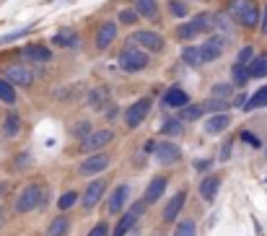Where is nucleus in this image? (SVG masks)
Listing matches in <instances>:
<instances>
[{
    "mask_svg": "<svg viewBox=\"0 0 267 236\" xmlns=\"http://www.w3.org/2000/svg\"><path fill=\"white\" fill-rule=\"evenodd\" d=\"M265 107H267V86L257 88V91L249 96V101H247V107H244V112H254V109H265Z\"/></svg>",
    "mask_w": 267,
    "mask_h": 236,
    "instance_id": "nucleus-29",
    "label": "nucleus"
},
{
    "mask_svg": "<svg viewBox=\"0 0 267 236\" xmlns=\"http://www.w3.org/2000/svg\"><path fill=\"white\" fill-rule=\"evenodd\" d=\"M156 145H158L156 140H145V143H143V153H148V156L156 153Z\"/></svg>",
    "mask_w": 267,
    "mask_h": 236,
    "instance_id": "nucleus-48",
    "label": "nucleus"
},
{
    "mask_svg": "<svg viewBox=\"0 0 267 236\" xmlns=\"http://www.w3.org/2000/svg\"><path fill=\"white\" fill-rule=\"evenodd\" d=\"M29 31H34V24L26 26V29H16V31L5 34V37H0V44H8V42H13V39H21V37H24V34H29Z\"/></svg>",
    "mask_w": 267,
    "mask_h": 236,
    "instance_id": "nucleus-43",
    "label": "nucleus"
},
{
    "mask_svg": "<svg viewBox=\"0 0 267 236\" xmlns=\"http://www.w3.org/2000/svg\"><path fill=\"white\" fill-rule=\"evenodd\" d=\"M117 31H120L117 21H101L99 29H96V37H94V47L96 50H109L114 44V39H117Z\"/></svg>",
    "mask_w": 267,
    "mask_h": 236,
    "instance_id": "nucleus-13",
    "label": "nucleus"
},
{
    "mask_svg": "<svg viewBox=\"0 0 267 236\" xmlns=\"http://www.w3.org/2000/svg\"><path fill=\"white\" fill-rule=\"evenodd\" d=\"M241 140H244V143H249L252 148H262V143H260V138H257V135H252L249 130H241Z\"/></svg>",
    "mask_w": 267,
    "mask_h": 236,
    "instance_id": "nucleus-45",
    "label": "nucleus"
},
{
    "mask_svg": "<svg viewBox=\"0 0 267 236\" xmlns=\"http://www.w3.org/2000/svg\"><path fill=\"white\" fill-rule=\"evenodd\" d=\"M247 101H249L247 96H244V94H239V96L234 99V107H241V109H244V107H247Z\"/></svg>",
    "mask_w": 267,
    "mask_h": 236,
    "instance_id": "nucleus-50",
    "label": "nucleus"
},
{
    "mask_svg": "<svg viewBox=\"0 0 267 236\" xmlns=\"http://www.w3.org/2000/svg\"><path fill=\"white\" fill-rule=\"evenodd\" d=\"M104 115H107L109 119H112V117H117V104H109V109L104 112Z\"/></svg>",
    "mask_w": 267,
    "mask_h": 236,
    "instance_id": "nucleus-51",
    "label": "nucleus"
},
{
    "mask_svg": "<svg viewBox=\"0 0 267 236\" xmlns=\"http://www.w3.org/2000/svg\"><path fill=\"white\" fill-rule=\"evenodd\" d=\"M174 236H197V223L192 218H182L174 229Z\"/></svg>",
    "mask_w": 267,
    "mask_h": 236,
    "instance_id": "nucleus-34",
    "label": "nucleus"
},
{
    "mask_svg": "<svg viewBox=\"0 0 267 236\" xmlns=\"http://www.w3.org/2000/svg\"><path fill=\"white\" fill-rule=\"evenodd\" d=\"M265 182H267V177H265Z\"/></svg>",
    "mask_w": 267,
    "mask_h": 236,
    "instance_id": "nucleus-53",
    "label": "nucleus"
},
{
    "mask_svg": "<svg viewBox=\"0 0 267 236\" xmlns=\"http://www.w3.org/2000/svg\"><path fill=\"white\" fill-rule=\"evenodd\" d=\"M226 52V37L223 34H207V39L200 44V58H202V65L207 62H215L220 55Z\"/></svg>",
    "mask_w": 267,
    "mask_h": 236,
    "instance_id": "nucleus-7",
    "label": "nucleus"
},
{
    "mask_svg": "<svg viewBox=\"0 0 267 236\" xmlns=\"http://www.w3.org/2000/svg\"><path fill=\"white\" fill-rule=\"evenodd\" d=\"M156 159H158V164H164V166H174V164L182 161V148L177 143H171V140L158 143L156 145Z\"/></svg>",
    "mask_w": 267,
    "mask_h": 236,
    "instance_id": "nucleus-14",
    "label": "nucleus"
},
{
    "mask_svg": "<svg viewBox=\"0 0 267 236\" xmlns=\"http://www.w3.org/2000/svg\"><path fill=\"white\" fill-rule=\"evenodd\" d=\"M187 104H190V94L184 91V88H179V86H169L166 88L164 107H169V109H182V107H187Z\"/></svg>",
    "mask_w": 267,
    "mask_h": 236,
    "instance_id": "nucleus-20",
    "label": "nucleus"
},
{
    "mask_svg": "<svg viewBox=\"0 0 267 236\" xmlns=\"http://www.w3.org/2000/svg\"><path fill=\"white\" fill-rule=\"evenodd\" d=\"M228 107H231V101H228V99H215V96H210L207 101H202L205 115H218V112H226Z\"/></svg>",
    "mask_w": 267,
    "mask_h": 236,
    "instance_id": "nucleus-31",
    "label": "nucleus"
},
{
    "mask_svg": "<svg viewBox=\"0 0 267 236\" xmlns=\"http://www.w3.org/2000/svg\"><path fill=\"white\" fill-rule=\"evenodd\" d=\"M265 153H267V151H265Z\"/></svg>",
    "mask_w": 267,
    "mask_h": 236,
    "instance_id": "nucleus-54",
    "label": "nucleus"
},
{
    "mask_svg": "<svg viewBox=\"0 0 267 236\" xmlns=\"http://www.w3.org/2000/svg\"><path fill=\"white\" fill-rule=\"evenodd\" d=\"M130 42L137 44V47H143V50L150 52V55L164 52V44H166V39L161 37L158 31H153V29H137L133 37H130Z\"/></svg>",
    "mask_w": 267,
    "mask_h": 236,
    "instance_id": "nucleus-6",
    "label": "nucleus"
},
{
    "mask_svg": "<svg viewBox=\"0 0 267 236\" xmlns=\"http://www.w3.org/2000/svg\"><path fill=\"white\" fill-rule=\"evenodd\" d=\"M231 127V115L228 112H218V115H210L205 122H202V130L205 135H220Z\"/></svg>",
    "mask_w": 267,
    "mask_h": 236,
    "instance_id": "nucleus-17",
    "label": "nucleus"
},
{
    "mask_svg": "<svg viewBox=\"0 0 267 236\" xmlns=\"http://www.w3.org/2000/svg\"><path fill=\"white\" fill-rule=\"evenodd\" d=\"M260 31L267 37V3H265V10H262V21H260Z\"/></svg>",
    "mask_w": 267,
    "mask_h": 236,
    "instance_id": "nucleus-49",
    "label": "nucleus"
},
{
    "mask_svg": "<svg viewBox=\"0 0 267 236\" xmlns=\"http://www.w3.org/2000/svg\"><path fill=\"white\" fill-rule=\"evenodd\" d=\"M174 34H177V39H182V42H192V39L197 37V34H200V29H197V24L190 18L187 24H179Z\"/></svg>",
    "mask_w": 267,
    "mask_h": 236,
    "instance_id": "nucleus-30",
    "label": "nucleus"
},
{
    "mask_svg": "<svg viewBox=\"0 0 267 236\" xmlns=\"http://www.w3.org/2000/svg\"><path fill=\"white\" fill-rule=\"evenodd\" d=\"M182 62L187 67H200L202 65L200 47H197V44H184V47H182Z\"/></svg>",
    "mask_w": 267,
    "mask_h": 236,
    "instance_id": "nucleus-27",
    "label": "nucleus"
},
{
    "mask_svg": "<svg viewBox=\"0 0 267 236\" xmlns=\"http://www.w3.org/2000/svg\"><path fill=\"white\" fill-rule=\"evenodd\" d=\"M67 231H70V218L63 213V216H57V218L50 221V226H47V231H44V236H67Z\"/></svg>",
    "mask_w": 267,
    "mask_h": 236,
    "instance_id": "nucleus-26",
    "label": "nucleus"
},
{
    "mask_svg": "<svg viewBox=\"0 0 267 236\" xmlns=\"http://www.w3.org/2000/svg\"><path fill=\"white\" fill-rule=\"evenodd\" d=\"M5 192H8V184H0V197H5Z\"/></svg>",
    "mask_w": 267,
    "mask_h": 236,
    "instance_id": "nucleus-52",
    "label": "nucleus"
},
{
    "mask_svg": "<svg viewBox=\"0 0 267 236\" xmlns=\"http://www.w3.org/2000/svg\"><path fill=\"white\" fill-rule=\"evenodd\" d=\"M133 8L137 10V13H140V18H148V21H153V24L161 18L156 0H133Z\"/></svg>",
    "mask_w": 267,
    "mask_h": 236,
    "instance_id": "nucleus-23",
    "label": "nucleus"
},
{
    "mask_svg": "<svg viewBox=\"0 0 267 236\" xmlns=\"http://www.w3.org/2000/svg\"><path fill=\"white\" fill-rule=\"evenodd\" d=\"M231 148H234V143H231V140H226V143H223V151H220V161H228Z\"/></svg>",
    "mask_w": 267,
    "mask_h": 236,
    "instance_id": "nucleus-47",
    "label": "nucleus"
},
{
    "mask_svg": "<svg viewBox=\"0 0 267 236\" xmlns=\"http://www.w3.org/2000/svg\"><path fill=\"white\" fill-rule=\"evenodd\" d=\"M210 166H213V159H200V161H195V169H197V172H207Z\"/></svg>",
    "mask_w": 267,
    "mask_h": 236,
    "instance_id": "nucleus-46",
    "label": "nucleus"
},
{
    "mask_svg": "<svg viewBox=\"0 0 267 236\" xmlns=\"http://www.w3.org/2000/svg\"><path fill=\"white\" fill-rule=\"evenodd\" d=\"M0 101L3 104H16V88H13V83L8 81V78H0Z\"/></svg>",
    "mask_w": 267,
    "mask_h": 236,
    "instance_id": "nucleus-33",
    "label": "nucleus"
},
{
    "mask_svg": "<svg viewBox=\"0 0 267 236\" xmlns=\"http://www.w3.org/2000/svg\"><path fill=\"white\" fill-rule=\"evenodd\" d=\"M166 189H169V179H166L164 174H158V177H153V179L148 182L143 200L148 202V205H153V202H158L161 197H164V192H166Z\"/></svg>",
    "mask_w": 267,
    "mask_h": 236,
    "instance_id": "nucleus-16",
    "label": "nucleus"
},
{
    "mask_svg": "<svg viewBox=\"0 0 267 236\" xmlns=\"http://www.w3.org/2000/svg\"><path fill=\"white\" fill-rule=\"evenodd\" d=\"M228 16L236 21L244 29H257L262 13H260V3L257 0H228Z\"/></svg>",
    "mask_w": 267,
    "mask_h": 236,
    "instance_id": "nucleus-1",
    "label": "nucleus"
},
{
    "mask_svg": "<svg viewBox=\"0 0 267 236\" xmlns=\"http://www.w3.org/2000/svg\"><path fill=\"white\" fill-rule=\"evenodd\" d=\"M169 13L174 18H184V16H190V5L184 0H169Z\"/></svg>",
    "mask_w": 267,
    "mask_h": 236,
    "instance_id": "nucleus-39",
    "label": "nucleus"
},
{
    "mask_svg": "<svg viewBox=\"0 0 267 236\" xmlns=\"http://www.w3.org/2000/svg\"><path fill=\"white\" fill-rule=\"evenodd\" d=\"M44 202H47V187H42L39 182H31L18 192L13 210L18 213V216H26V213H34L37 208H42Z\"/></svg>",
    "mask_w": 267,
    "mask_h": 236,
    "instance_id": "nucleus-2",
    "label": "nucleus"
},
{
    "mask_svg": "<svg viewBox=\"0 0 267 236\" xmlns=\"http://www.w3.org/2000/svg\"><path fill=\"white\" fill-rule=\"evenodd\" d=\"M202 115H205L202 104H187V107H182V119L184 122H195V119H200Z\"/></svg>",
    "mask_w": 267,
    "mask_h": 236,
    "instance_id": "nucleus-37",
    "label": "nucleus"
},
{
    "mask_svg": "<svg viewBox=\"0 0 267 236\" xmlns=\"http://www.w3.org/2000/svg\"><path fill=\"white\" fill-rule=\"evenodd\" d=\"M21 127H24V119H21L16 112H8V115L3 117V127L0 130H3L5 138H16V135L21 132Z\"/></svg>",
    "mask_w": 267,
    "mask_h": 236,
    "instance_id": "nucleus-24",
    "label": "nucleus"
},
{
    "mask_svg": "<svg viewBox=\"0 0 267 236\" xmlns=\"http://www.w3.org/2000/svg\"><path fill=\"white\" fill-rule=\"evenodd\" d=\"M114 140V132L107 127V130H94L88 132L83 140H80V151L83 153H99L101 148H107V145Z\"/></svg>",
    "mask_w": 267,
    "mask_h": 236,
    "instance_id": "nucleus-9",
    "label": "nucleus"
},
{
    "mask_svg": "<svg viewBox=\"0 0 267 236\" xmlns=\"http://www.w3.org/2000/svg\"><path fill=\"white\" fill-rule=\"evenodd\" d=\"M247 81H249V67L241 65V62L231 65V83H234V86H244Z\"/></svg>",
    "mask_w": 267,
    "mask_h": 236,
    "instance_id": "nucleus-32",
    "label": "nucleus"
},
{
    "mask_svg": "<svg viewBox=\"0 0 267 236\" xmlns=\"http://www.w3.org/2000/svg\"><path fill=\"white\" fill-rule=\"evenodd\" d=\"M3 78H8V81L13 83V86H24V88H29V86L34 83V73H31V67H29V65H24V62H10V65L5 67Z\"/></svg>",
    "mask_w": 267,
    "mask_h": 236,
    "instance_id": "nucleus-11",
    "label": "nucleus"
},
{
    "mask_svg": "<svg viewBox=\"0 0 267 236\" xmlns=\"http://www.w3.org/2000/svg\"><path fill=\"white\" fill-rule=\"evenodd\" d=\"M184 202H187V192L184 189H179V192H174L166 202V208L164 213H161V218H164L166 223H174L179 216H182V210H184Z\"/></svg>",
    "mask_w": 267,
    "mask_h": 236,
    "instance_id": "nucleus-15",
    "label": "nucleus"
},
{
    "mask_svg": "<svg viewBox=\"0 0 267 236\" xmlns=\"http://www.w3.org/2000/svg\"><path fill=\"white\" fill-rule=\"evenodd\" d=\"M75 202H80V195L75 192V189H67V192H63L60 200H57V208H60V210H70Z\"/></svg>",
    "mask_w": 267,
    "mask_h": 236,
    "instance_id": "nucleus-36",
    "label": "nucleus"
},
{
    "mask_svg": "<svg viewBox=\"0 0 267 236\" xmlns=\"http://www.w3.org/2000/svg\"><path fill=\"white\" fill-rule=\"evenodd\" d=\"M107 101H109V86H94L86 94V107L94 109V112H101L107 107Z\"/></svg>",
    "mask_w": 267,
    "mask_h": 236,
    "instance_id": "nucleus-21",
    "label": "nucleus"
},
{
    "mask_svg": "<svg viewBox=\"0 0 267 236\" xmlns=\"http://www.w3.org/2000/svg\"><path fill=\"white\" fill-rule=\"evenodd\" d=\"M21 55H24V60H29V62H50L52 60L50 47H47V44H42V42L26 44V47L21 50Z\"/></svg>",
    "mask_w": 267,
    "mask_h": 236,
    "instance_id": "nucleus-18",
    "label": "nucleus"
},
{
    "mask_svg": "<svg viewBox=\"0 0 267 236\" xmlns=\"http://www.w3.org/2000/svg\"><path fill=\"white\" fill-rule=\"evenodd\" d=\"M247 67H249V78H265L267 75V52L265 55H254V60Z\"/></svg>",
    "mask_w": 267,
    "mask_h": 236,
    "instance_id": "nucleus-28",
    "label": "nucleus"
},
{
    "mask_svg": "<svg viewBox=\"0 0 267 236\" xmlns=\"http://www.w3.org/2000/svg\"><path fill=\"white\" fill-rule=\"evenodd\" d=\"M109 164H112V159H109V153H91L88 159H83L78 164V174L80 177H96V174H101V172H107L109 169Z\"/></svg>",
    "mask_w": 267,
    "mask_h": 236,
    "instance_id": "nucleus-8",
    "label": "nucleus"
},
{
    "mask_svg": "<svg viewBox=\"0 0 267 236\" xmlns=\"http://www.w3.org/2000/svg\"><path fill=\"white\" fill-rule=\"evenodd\" d=\"M150 107H153V101H150V96H140V99L135 101V104H130V107H127V109H125V115H122V119H125L127 130H135V127H140V125H143V119L148 117Z\"/></svg>",
    "mask_w": 267,
    "mask_h": 236,
    "instance_id": "nucleus-5",
    "label": "nucleus"
},
{
    "mask_svg": "<svg viewBox=\"0 0 267 236\" xmlns=\"http://www.w3.org/2000/svg\"><path fill=\"white\" fill-rule=\"evenodd\" d=\"M117 65L122 73H140L150 65V52H145L143 47H137V44H125L120 58H117Z\"/></svg>",
    "mask_w": 267,
    "mask_h": 236,
    "instance_id": "nucleus-3",
    "label": "nucleus"
},
{
    "mask_svg": "<svg viewBox=\"0 0 267 236\" xmlns=\"http://www.w3.org/2000/svg\"><path fill=\"white\" fill-rule=\"evenodd\" d=\"M231 94H234V83H215L210 88V96H215V99H228Z\"/></svg>",
    "mask_w": 267,
    "mask_h": 236,
    "instance_id": "nucleus-41",
    "label": "nucleus"
},
{
    "mask_svg": "<svg viewBox=\"0 0 267 236\" xmlns=\"http://www.w3.org/2000/svg\"><path fill=\"white\" fill-rule=\"evenodd\" d=\"M137 21H140V13L135 8H122L117 16V24H122V26H135Z\"/></svg>",
    "mask_w": 267,
    "mask_h": 236,
    "instance_id": "nucleus-35",
    "label": "nucleus"
},
{
    "mask_svg": "<svg viewBox=\"0 0 267 236\" xmlns=\"http://www.w3.org/2000/svg\"><path fill=\"white\" fill-rule=\"evenodd\" d=\"M104 192H107V179L104 177L94 179V182L86 187V192L80 195V205H83V210H94L99 205V200L104 197Z\"/></svg>",
    "mask_w": 267,
    "mask_h": 236,
    "instance_id": "nucleus-12",
    "label": "nucleus"
},
{
    "mask_svg": "<svg viewBox=\"0 0 267 236\" xmlns=\"http://www.w3.org/2000/svg\"><path fill=\"white\" fill-rule=\"evenodd\" d=\"M145 205L148 202L145 200H137V202H133L130 208H127L122 216H120V221H117V226H114V231H112V236H127L133 229H135V223L143 218V213H145Z\"/></svg>",
    "mask_w": 267,
    "mask_h": 236,
    "instance_id": "nucleus-4",
    "label": "nucleus"
},
{
    "mask_svg": "<svg viewBox=\"0 0 267 236\" xmlns=\"http://www.w3.org/2000/svg\"><path fill=\"white\" fill-rule=\"evenodd\" d=\"M109 231H112V229H109V223H107V221H99L96 226L91 229V231H88L86 236H112Z\"/></svg>",
    "mask_w": 267,
    "mask_h": 236,
    "instance_id": "nucleus-44",
    "label": "nucleus"
},
{
    "mask_svg": "<svg viewBox=\"0 0 267 236\" xmlns=\"http://www.w3.org/2000/svg\"><path fill=\"white\" fill-rule=\"evenodd\" d=\"M184 119H166L164 125H161V135H166V138H174V135H182L184 127H182Z\"/></svg>",
    "mask_w": 267,
    "mask_h": 236,
    "instance_id": "nucleus-38",
    "label": "nucleus"
},
{
    "mask_svg": "<svg viewBox=\"0 0 267 236\" xmlns=\"http://www.w3.org/2000/svg\"><path fill=\"white\" fill-rule=\"evenodd\" d=\"M52 44H57V47H63V50H78L80 47V37H78L75 29H63V31H57L52 37Z\"/></svg>",
    "mask_w": 267,
    "mask_h": 236,
    "instance_id": "nucleus-22",
    "label": "nucleus"
},
{
    "mask_svg": "<svg viewBox=\"0 0 267 236\" xmlns=\"http://www.w3.org/2000/svg\"><path fill=\"white\" fill-rule=\"evenodd\" d=\"M88 132H94V130H91V122L88 119H80V122H75V125L70 127V135H73V138H80V140H83Z\"/></svg>",
    "mask_w": 267,
    "mask_h": 236,
    "instance_id": "nucleus-40",
    "label": "nucleus"
},
{
    "mask_svg": "<svg viewBox=\"0 0 267 236\" xmlns=\"http://www.w3.org/2000/svg\"><path fill=\"white\" fill-rule=\"evenodd\" d=\"M192 21L197 24L200 34H202V31H205V34H213V31L218 29V16H215V13H210V10H202V13H197Z\"/></svg>",
    "mask_w": 267,
    "mask_h": 236,
    "instance_id": "nucleus-25",
    "label": "nucleus"
},
{
    "mask_svg": "<svg viewBox=\"0 0 267 236\" xmlns=\"http://www.w3.org/2000/svg\"><path fill=\"white\" fill-rule=\"evenodd\" d=\"M220 184H223V177L220 174H207L202 182H200V197L205 202H213L220 192Z\"/></svg>",
    "mask_w": 267,
    "mask_h": 236,
    "instance_id": "nucleus-19",
    "label": "nucleus"
},
{
    "mask_svg": "<svg viewBox=\"0 0 267 236\" xmlns=\"http://www.w3.org/2000/svg\"><path fill=\"white\" fill-rule=\"evenodd\" d=\"M254 60V47L252 44H247V47H241L239 50V55H236V62H241V65H249Z\"/></svg>",
    "mask_w": 267,
    "mask_h": 236,
    "instance_id": "nucleus-42",
    "label": "nucleus"
},
{
    "mask_svg": "<svg viewBox=\"0 0 267 236\" xmlns=\"http://www.w3.org/2000/svg\"><path fill=\"white\" fill-rule=\"evenodd\" d=\"M127 200H130V184H117L107 197V213L109 216H122L127 210Z\"/></svg>",
    "mask_w": 267,
    "mask_h": 236,
    "instance_id": "nucleus-10",
    "label": "nucleus"
}]
</instances>
